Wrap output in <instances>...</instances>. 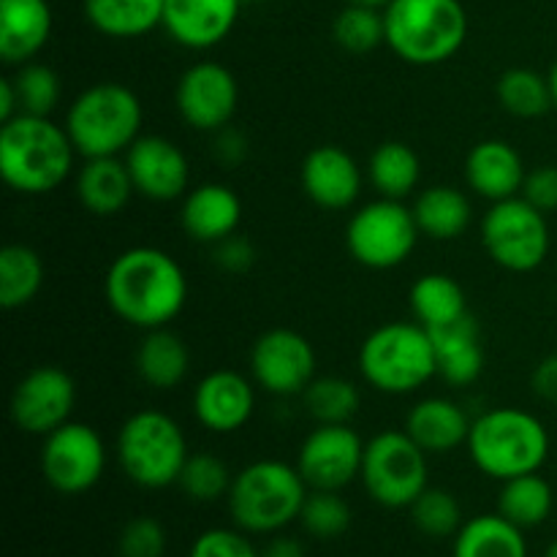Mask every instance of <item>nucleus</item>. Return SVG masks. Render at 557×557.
Instances as JSON below:
<instances>
[{
    "instance_id": "nucleus-1",
    "label": "nucleus",
    "mask_w": 557,
    "mask_h": 557,
    "mask_svg": "<svg viewBox=\"0 0 557 557\" xmlns=\"http://www.w3.org/2000/svg\"><path fill=\"white\" fill-rule=\"evenodd\" d=\"M112 313L136 330L169 326L188 302V277L180 261L152 245H136L114 256L103 277Z\"/></svg>"
},
{
    "instance_id": "nucleus-2",
    "label": "nucleus",
    "mask_w": 557,
    "mask_h": 557,
    "mask_svg": "<svg viewBox=\"0 0 557 557\" xmlns=\"http://www.w3.org/2000/svg\"><path fill=\"white\" fill-rule=\"evenodd\" d=\"M79 156L65 125L38 114H16L0 131V174L16 194L44 196L58 190Z\"/></svg>"
},
{
    "instance_id": "nucleus-3",
    "label": "nucleus",
    "mask_w": 557,
    "mask_h": 557,
    "mask_svg": "<svg viewBox=\"0 0 557 557\" xmlns=\"http://www.w3.org/2000/svg\"><path fill=\"white\" fill-rule=\"evenodd\" d=\"M466 449L484 476L509 482L542 471L549 457V433L536 413L515 406L493 408L473 419Z\"/></svg>"
},
{
    "instance_id": "nucleus-4",
    "label": "nucleus",
    "mask_w": 557,
    "mask_h": 557,
    "mask_svg": "<svg viewBox=\"0 0 557 557\" xmlns=\"http://www.w3.org/2000/svg\"><path fill=\"white\" fill-rule=\"evenodd\" d=\"M359 373L381 395H413L438 375L430 332L419 321H392L370 332L359 346Z\"/></svg>"
},
{
    "instance_id": "nucleus-5",
    "label": "nucleus",
    "mask_w": 557,
    "mask_h": 557,
    "mask_svg": "<svg viewBox=\"0 0 557 557\" xmlns=\"http://www.w3.org/2000/svg\"><path fill=\"white\" fill-rule=\"evenodd\" d=\"M145 107L123 82H96L71 101L65 131L82 158L125 156L141 136Z\"/></svg>"
},
{
    "instance_id": "nucleus-6",
    "label": "nucleus",
    "mask_w": 557,
    "mask_h": 557,
    "mask_svg": "<svg viewBox=\"0 0 557 557\" xmlns=\"http://www.w3.org/2000/svg\"><path fill=\"white\" fill-rule=\"evenodd\" d=\"M386 47L408 65H441L468 38V14L460 0H392L384 9Z\"/></svg>"
},
{
    "instance_id": "nucleus-7",
    "label": "nucleus",
    "mask_w": 557,
    "mask_h": 557,
    "mask_svg": "<svg viewBox=\"0 0 557 557\" xmlns=\"http://www.w3.org/2000/svg\"><path fill=\"white\" fill-rule=\"evenodd\" d=\"M308 482L297 466L283 460H256L234 473L228 515L245 533H277L299 520L308 500Z\"/></svg>"
},
{
    "instance_id": "nucleus-8",
    "label": "nucleus",
    "mask_w": 557,
    "mask_h": 557,
    "mask_svg": "<svg viewBox=\"0 0 557 557\" xmlns=\"http://www.w3.org/2000/svg\"><path fill=\"white\" fill-rule=\"evenodd\" d=\"M117 466L141 490H166L177 484L188 460V438L174 417L158 408L131 413L117 433Z\"/></svg>"
},
{
    "instance_id": "nucleus-9",
    "label": "nucleus",
    "mask_w": 557,
    "mask_h": 557,
    "mask_svg": "<svg viewBox=\"0 0 557 557\" xmlns=\"http://www.w3.org/2000/svg\"><path fill=\"white\" fill-rule=\"evenodd\" d=\"M359 482L384 509H411L430 487L428 451L406 430H384L364 444Z\"/></svg>"
},
{
    "instance_id": "nucleus-10",
    "label": "nucleus",
    "mask_w": 557,
    "mask_h": 557,
    "mask_svg": "<svg viewBox=\"0 0 557 557\" xmlns=\"http://www.w3.org/2000/svg\"><path fill=\"white\" fill-rule=\"evenodd\" d=\"M549 223L542 210L522 196L493 201L482 218V245L506 272H533L549 256Z\"/></svg>"
},
{
    "instance_id": "nucleus-11",
    "label": "nucleus",
    "mask_w": 557,
    "mask_h": 557,
    "mask_svg": "<svg viewBox=\"0 0 557 557\" xmlns=\"http://www.w3.org/2000/svg\"><path fill=\"white\" fill-rule=\"evenodd\" d=\"M419 237L422 232L413 221L411 207L384 196L359 207L346 226L348 253L368 270H395L406 264Z\"/></svg>"
},
{
    "instance_id": "nucleus-12",
    "label": "nucleus",
    "mask_w": 557,
    "mask_h": 557,
    "mask_svg": "<svg viewBox=\"0 0 557 557\" xmlns=\"http://www.w3.org/2000/svg\"><path fill=\"white\" fill-rule=\"evenodd\" d=\"M107 471V444L85 422H65L44 438L41 473L60 495L90 493Z\"/></svg>"
},
{
    "instance_id": "nucleus-13",
    "label": "nucleus",
    "mask_w": 557,
    "mask_h": 557,
    "mask_svg": "<svg viewBox=\"0 0 557 557\" xmlns=\"http://www.w3.org/2000/svg\"><path fill=\"white\" fill-rule=\"evenodd\" d=\"M315 368L319 357L313 343L297 330H267L250 348V379L267 395H305L310 381L315 379Z\"/></svg>"
},
{
    "instance_id": "nucleus-14",
    "label": "nucleus",
    "mask_w": 557,
    "mask_h": 557,
    "mask_svg": "<svg viewBox=\"0 0 557 557\" xmlns=\"http://www.w3.org/2000/svg\"><path fill=\"white\" fill-rule=\"evenodd\" d=\"M76 408V384L58 364H38L27 370L11 392V419L27 435L47 438L65 422Z\"/></svg>"
},
{
    "instance_id": "nucleus-15",
    "label": "nucleus",
    "mask_w": 557,
    "mask_h": 557,
    "mask_svg": "<svg viewBox=\"0 0 557 557\" xmlns=\"http://www.w3.org/2000/svg\"><path fill=\"white\" fill-rule=\"evenodd\" d=\"M364 444L351 424H319L305 435L294 466L310 490L341 493L362 473Z\"/></svg>"
},
{
    "instance_id": "nucleus-16",
    "label": "nucleus",
    "mask_w": 557,
    "mask_h": 557,
    "mask_svg": "<svg viewBox=\"0 0 557 557\" xmlns=\"http://www.w3.org/2000/svg\"><path fill=\"white\" fill-rule=\"evenodd\" d=\"M174 103L185 125L215 134L237 114L239 82L226 65L215 60H201L183 71L174 90Z\"/></svg>"
},
{
    "instance_id": "nucleus-17",
    "label": "nucleus",
    "mask_w": 557,
    "mask_h": 557,
    "mask_svg": "<svg viewBox=\"0 0 557 557\" xmlns=\"http://www.w3.org/2000/svg\"><path fill=\"white\" fill-rule=\"evenodd\" d=\"M125 166L136 194L150 201H177L190 190V163L177 141L161 134H141L125 152Z\"/></svg>"
},
{
    "instance_id": "nucleus-18",
    "label": "nucleus",
    "mask_w": 557,
    "mask_h": 557,
    "mask_svg": "<svg viewBox=\"0 0 557 557\" xmlns=\"http://www.w3.org/2000/svg\"><path fill=\"white\" fill-rule=\"evenodd\" d=\"M256 381L237 370H212L194 389V417L215 435L243 430L256 413Z\"/></svg>"
},
{
    "instance_id": "nucleus-19",
    "label": "nucleus",
    "mask_w": 557,
    "mask_h": 557,
    "mask_svg": "<svg viewBox=\"0 0 557 557\" xmlns=\"http://www.w3.org/2000/svg\"><path fill=\"white\" fill-rule=\"evenodd\" d=\"M299 183L315 207L330 212L351 210L362 196L364 174L357 158L337 145H319L305 156Z\"/></svg>"
},
{
    "instance_id": "nucleus-20",
    "label": "nucleus",
    "mask_w": 557,
    "mask_h": 557,
    "mask_svg": "<svg viewBox=\"0 0 557 557\" xmlns=\"http://www.w3.org/2000/svg\"><path fill=\"white\" fill-rule=\"evenodd\" d=\"M243 0H166L161 27L185 49H212L234 30Z\"/></svg>"
},
{
    "instance_id": "nucleus-21",
    "label": "nucleus",
    "mask_w": 557,
    "mask_h": 557,
    "mask_svg": "<svg viewBox=\"0 0 557 557\" xmlns=\"http://www.w3.org/2000/svg\"><path fill=\"white\" fill-rule=\"evenodd\" d=\"M243 221V199L223 183H201L185 194L180 207V223L190 239L215 245L232 237Z\"/></svg>"
},
{
    "instance_id": "nucleus-22",
    "label": "nucleus",
    "mask_w": 557,
    "mask_h": 557,
    "mask_svg": "<svg viewBox=\"0 0 557 557\" xmlns=\"http://www.w3.org/2000/svg\"><path fill=\"white\" fill-rule=\"evenodd\" d=\"M528 169L515 145L504 139H484L466 158V183L476 196L493 201L522 194Z\"/></svg>"
},
{
    "instance_id": "nucleus-23",
    "label": "nucleus",
    "mask_w": 557,
    "mask_h": 557,
    "mask_svg": "<svg viewBox=\"0 0 557 557\" xmlns=\"http://www.w3.org/2000/svg\"><path fill=\"white\" fill-rule=\"evenodd\" d=\"M473 419L451 397L430 395L413 403L406 413V430L428 455H449L457 446L468 444Z\"/></svg>"
},
{
    "instance_id": "nucleus-24",
    "label": "nucleus",
    "mask_w": 557,
    "mask_h": 557,
    "mask_svg": "<svg viewBox=\"0 0 557 557\" xmlns=\"http://www.w3.org/2000/svg\"><path fill=\"white\" fill-rule=\"evenodd\" d=\"M52 36L49 0H0V58L25 65L47 47Z\"/></svg>"
},
{
    "instance_id": "nucleus-25",
    "label": "nucleus",
    "mask_w": 557,
    "mask_h": 557,
    "mask_svg": "<svg viewBox=\"0 0 557 557\" xmlns=\"http://www.w3.org/2000/svg\"><path fill=\"white\" fill-rule=\"evenodd\" d=\"M74 188L79 205L98 218L120 215L136 194L125 158L120 156L85 158L76 169Z\"/></svg>"
},
{
    "instance_id": "nucleus-26",
    "label": "nucleus",
    "mask_w": 557,
    "mask_h": 557,
    "mask_svg": "<svg viewBox=\"0 0 557 557\" xmlns=\"http://www.w3.org/2000/svg\"><path fill=\"white\" fill-rule=\"evenodd\" d=\"M438 359V379L449 386H471L484 370V348L479 321L471 313L457 324L430 332Z\"/></svg>"
},
{
    "instance_id": "nucleus-27",
    "label": "nucleus",
    "mask_w": 557,
    "mask_h": 557,
    "mask_svg": "<svg viewBox=\"0 0 557 557\" xmlns=\"http://www.w3.org/2000/svg\"><path fill=\"white\" fill-rule=\"evenodd\" d=\"M413 221L422 237L449 243L462 237L473 223V205L455 185H430L413 199Z\"/></svg>"
},
{
    "instance_id": "nucleus-28",
    "label": "nucleus",
    "mask_w": 557,
    "mask_h": 557,
    "mask_svg": "<svg viewBox=\"0 0 557 557\" xmlns=\"http://www.w3.org/2000/svg\"><path fill=\"white\" fill-rule=\"evenodd\" d=\"M136 373L150 389L169 392L190 373V348L169 326L150 330L136 348Z\"/></svg>"
},
{
    "instance_id": "nucleus-29",
    "label": "nucleus",
    "mask_w": 557,
    "mask_h": 557,
    "mask_svg": "<svg viewBox=\"0 0 557 557\" xmlns=\"http://www.w3.org/2000/svg\"><path fill=\"white\" fill-rule=\"evenodd\" d=\"M408 302H411L413 319L428 332L457 324L471 313L462 286L444 272H428L419 277L408 292Z\"/></svg>"
},
{
    "instance_id": "nucleus-30",
    "label": "nucleus",
    "mask_w": 557,
    "mask_h": 557,
    "mask_svg": "<svg viewBox=\"0 0 557 557\" xmlns=\"http://www.w3.org/2000/svg\"><path fill=\"white\" fill-rule=\"evenodd\" d=\"M455 557H528L525 531L498 511L479 515L457 531Z\"/></svg>"
},
{
    "instance_id": "nucleus-31",
    "label": "nucleus",
    "mask_w": 557,
    "mask_h": 557,
    "mask_svg": "<svg viewBox=\"0 0 557 557\" xmlns=\"http://www.w3.org/2000/svg\"><path fill=\"white\" fill-rule=\"evenodd\" d=\"M368 180L384 199H408L422 180V161L406 141H381L368 158Z\"/></svg>"
},
{
    "instance_id": "nucleus-32",
    "label": "nucleus",
    "mask_w": 557,
    "mask_h": 557,
    "mask_svg": "<svg viewBox=\"0 0 557 557\" xmlns=\"http://www.w3.org/2000/svg\"><path fill=\"white\" fill-rule=\"evenodd\" d=\"M166 0H85V16L109 38H139L163 22Z\"/></svg>"
},
{
    "instance_id": "nucleus-33",
    "label": "nucleus",
    "mask_w": 557,
    "mask_h": 557,
    "mask_svg": "<svg viewBox=\"0 0 557 557\" xmlns=\"http://www.w3.org/2000/svg\"><path fill=\"white\" fill-rule=\"evenodd\" d=\"M44 277V259L30 245L14 243L0 250V305L5 310L27 308L41 294Z\"/></svg>"
},
{
    "instance_id": "nucleus-34",
    "label": "nucleus",
    "mask_w": 557,
    "mask_h": 557,
    "mask_svg": "<svg viewBox=\"0 0 557 557\" xmlns=\"http://www.w3.org/2000/svg\"><path fill=\"white\" fill-rule=\"evenodd\" d=\"M500 484L504 487H500L498 495V515H504L506 520L515 522L522 531L542 525L553 515L555 493L547 479L539 471L525 473V476H515Z\"/></svg>"
},
{
    "instance_id": "nucleus-35",
    "label": "nucleus",
    "mask_w": 557,
    "mask_h": 557,
    "mask_svg": "<svg viewBox=\"0 0 557 557\" xmlns=\"http://www.w3.org/2000/svg\"><path fill=\"white\" fill-rule=\"evenodd\" d=\"M498 103L520 120H533L555 107L549 79L533 69H509L498 76L495 85Z\"/></svg>"
},
{
    "instance_id": "nucleus-36",
    "label": "nucleus",
    "mask_w": 557,
    "mask_h": 557,
    "mask_svg": "<svg viewBox=\"0 0 557 557\" xmlns=\"http://www.w3.org/2000/svg\"><path fill=\"white\" fill-rule=\"evenodd\" d=\"M302 397L305 408L319 424H351L362 408V392L343 375H315Z\"/></svg>"
},
{
    "instance_id": "nucleus-37",
    "label": "nucleus",
    "mask_w": 557,
    "mask_h": 557,
    "mask_svg": "<svg viewBox=\"0 0 557 557\" xmlns=\"http://www.w3.org/2000/svg\"><path fill=\"white\" fill-rule=\"evenodd\" d=\"M332 36H335L337 47L351 54L373 52L381 44H386L384 9L348 3L332 22Z\"/></svg>"
},
{
    "instance_id": "nucleus-38",
    "label": "nucleus",
    "mask_w": 557,
    "mask_h": 557,
    "mask_svg": "<svg viewBox=\"0 0 557 557\" xmlns=\"http://www.w3.org/2000/svg\"><path fill=\"white\" fill-rule=\"evenodd\" d=\"M11 79H14L16 96H20V114L49 117L63 101V79L52 65L30 60V63L20 65Z\"/></svg>"
},
{
    "instance_id": "nucleus-39",
    "label": "nucleus",
    "mask_w": 557,
    "mask_h": 557,
    "mask_svg": "<svg viewBox=\"0 0 557 557\" xmlns=\"http://www.w3.org/2000/svg\"><path fill=\"white\" fill-rule=\"evenodd\" d=\"M232 482V471L221 457L210 455V451H196L185 460L177 487L196 504H212L218 498H226Z\"/></svg>"
},
{
    "instance_id": "nucleus-40",
    "label": "nucleus",
    "mask_w": 557,
    "mask_h": 557,
    "mask_svg": "<svg viewBox=\"0 0 557 557\" xmlns=\"http://www.w3.org/2000/svg\"><path fill=\"white\" fill-rule=\"evenodd\" d=\"M413 525L419 533L430 539H449L457 536L462 528V509L460 500L444 487H428L417 500L411 504Z\"/></svg>"
},
{
    "instance_id": "nucleus-41",
    "label": "nucleus",
    "mask_w": 557,
    "mask_h": 557,
    "mask_svg": "<svg viewBox=\"0 0 557 557\" xmlns=\"http://www.w3.org/2000/svg\"><path fill=\"white\" fill-rule=\"evenodd\" d=\"M305 531L315 539H337L351 528V509L346 498L332 490H310L299 515Z\"/></svg>"
},
{
    "instance_id": "nucleus-42",
    "label": "nucleus",
    "mask_w": 557,
    "mask_h": 557,
    "mask_svg": "<svg viewBox=\"0 0 557 557\" xmlns=\"http://www.w3.org/2000/svg\"><path fill=\"white\" fill-rule=\"evenodd\" d=\"M166 531L152 517H134L120 533V557H163Z\"/></svg>"
},
{
    "instance_id": "nucleus-43",
    "label": "nucleus",
    "mask_w": 557,
    "mask_h": 557,
    "mask_svg": "<svg viewBox=\"0 0 557 557\" xmlns=\"http://www.w3.org/2000/svg\"><path fill=\"white\" fill-rule=\"evenodd\" d=\"M188 557H261V553L239 528H212L196 536Z\"/></svg>"
},
{
    "instance_id": "nucleus-44",
    "label": "nucleus",
    "mask_w": 557,
    "mask_h": 557,
    "mask_svg": "<svg viewBox=\"0 0 557 557\" xmlns=\"http://www.w3.org/2000/svg\"><path fill=\"white\" fill-rule=\"evenodd\" d=\"M256 259H259V253H256L253 243L237 232H234L232 237L212 245V261H215L223 272H232V275H243V272H248L250 267L256 264Z\"/></svg>"
},
{
    "instance_id": "nucleus-45",
    "label": "nucleus",
    "mask_w": 557,
    "mask_h": 557,
    "mask_svg": "<svg viewBox=\"0 0 557 557\" xmlns=\"http://www.w3.org/2000/svg\"><path fill=\"white\" fill-rule=\"evenodd\" d=\"M522 199L531 201L544 215L557 210V166H539L528 172L522 185Z\"/></svg>"
},
{
    "instance_id": "nucleus-46",
    "label": "nucleus",
    "mask_w": 557,
    "mask_h": 557,
    "mask_svg": "<svg viewBox=\"0 0 557 557\" xmlns=\"http://www.w3.org/2000/svg\"><path fill=\"white\" fill-rule=\"evenodd\" d=\"M248 136L239 128H234L232 123L223 125L221 131L212 134V156L223 166H237V163H243L248 158Z\"/></svg>"
},
{
    "instance_id": "nucleus-47",
    "label": "nucleus",
    "mask_w": 557,
    "mask_h": 557,
    "mask_svg": "<svg viewBox=\"0 0 557 557\" xmlns=\"http://www.w3.org/2000/svg\"><path fill=\"white\" fill-rule=\"evenodd\" d=\"M531 386L539 400L557 406V354H549L536 364L531 375Z\"/></svg>"
},
{
    "instance_id": "nucleus-48",
    "label": "nucleus",
    "mask_w": 557,
    "mask_h": 557,
    "mask_svg": "<svg viewBox=\"0 0 557 557\" xmlns=\"http://www.w3.org/2000/svg\"><path fill=\"white\" fill-rule=\"evenodd\" d=\"M16 114H20V96H16L14 79L5 76V79H0V120L9 123Z\"/></svg>"
},
{
    "instance_id": "nucleus-49",
    "label": "nucleus",
    "mask_w": 557,
    "mask_h": 557,
    "mask_svg": "<svg viewBox=\"0 0 557 557\" xmlns=\"http://www.w3.org/2000/svg\"><path fill=\"white\" fill-rule=\"evenodd\" d=\"M261 557H305V547L292 536H275Z\"/></svg>"
},
{
    "instance_id": "nucleus-50",
    "label": "nucleus",
    "mask_w": 557,
    "mask_h": 557,
    "mask_svg": "<svg viewBox=\"0 0 557 557\" xmlns=\"http://www.w3.org/2000/svg\"><path fill=\"white\" fill-rule=\"evenodd\" d=\"M547 79H549V90H553V101H555V107H557V60L553 63V69H549Z\"/></svg>"
},
{
    "instance_id": "nucleus-51",
    "label": "nucleus",
    "mask_w": 557,
    "mask_h": 557,
    "mask_svg": "<svg viewBox=\"0 0 557 557\" xmlns=\"http://www.w3.org/2000/svg\"><path fill=\"white\" fill-rule=\"evenodd\" d=\"M348 3H357V5H370V9H386L392 0H348Z\"/></svg>"
},
{
    "instance_id": "nucleus-52",
    "label": "nucleus",
    "mask_w": 557,
    "mask_h": 557,
    "mask_svg": "<svg viewBox=\"0 0 557 557\" xmlns=\"http://www.w3.org/2000/svg\"><path fill=\"white\" fill-rule=\"evenodd\" d=\"M544 557H557V539H555V542H553V544H549L547 555H544Z\"/></svg>"
}]
</instances>
